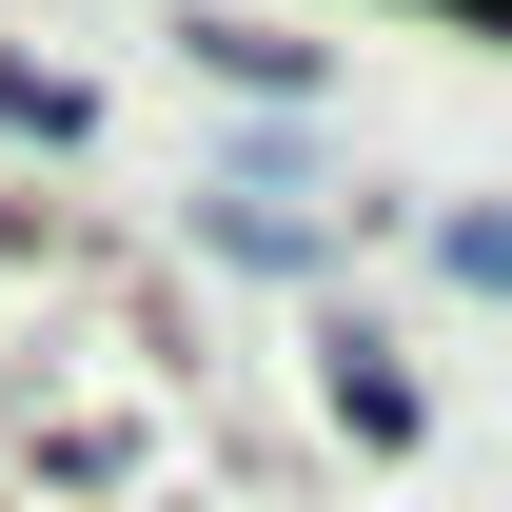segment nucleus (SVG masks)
I'll use <instances>...</instances> for the list:
<instances>
[{
	"label": "nucleus",
	"mask_w": 512,
	"mask_h": 512,
	"mask_svg": "<svg viewBox=\"0 0 512 512\" xmlns=\"http://www.w3.org/2000/svg\"><path fill=\"white\" fill-rule=\"evenodd\" d=\"M453 276H473V296H512V217H453Z\"/></svg>",
	"instance_id": "nucleus-1"
},
{
	"label": "nucleus",
	"mask_w": 512,
	"mask_h": 512,
	"mask_svg": "<svg viewBox=\"0 0 512 512\" xmlns=\"http://www.w3.org/2000/svg\"><path fill=\"white\" fill-rule=\"evenodd\" d=\"M473 20H512V0H473Z\"/></svg>",
	"instance_id": "nucleus-2"
}]
</instances>
